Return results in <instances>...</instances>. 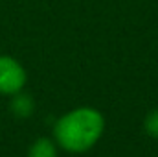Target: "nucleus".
I'll use <instances>...</instances> for the list:
<instances>
[{
	"instance_id": "nucleus-1",
	"label": "nucleus",
	"mask_w": 158,
	"mask_h": 157,
	"mask_svg": "<svg viewBox=\"0 0 158 157\" xmlns=\"http://www.w3.org/2000/svg\"><path fill=\"white\" fill-rule=\"evenodd\" d=\"M105 118L94 107H77L68 111L53 126V139L59 148L70 154L90 150L103 135Z\"/></svg>"
},
{
	"instance_id": "nucleus-2",
	"label": "nucleus",
	"mask_w": 158,
	"mask_h": 157,
	"mask_svg": "<svg viewBox=\"0 0 158 157\" xmlns=\"http://www.w3.org/2000/svg\"><path fill=\"white\" fill-rule=\"evenodd\" d=\"M28 74L24 67L11 56H0V94L13 96L24 89Z\"/></svg>"
},
{
	"instance_id": "nucleus-3",
	"label": "nucleus",
	"mask_w": 158,
	"mask_h": 157,
	"mask_svg": "<svg viewBox=\"0 0 158 157\" xmlns=\"http://www.w3.org/2000/svg\"><path fill=\"white\" fill-rule=\"evenodd\" d=\"M9 109H11V113H13L15 117L28 118V117H31V113H33V109H35V104H33V98H31V96L22 94V91H20V92L13 94V100H11Z\"/></svg>"
},
{
	"instance_id": "nucleus-4",
	"label": "nucleus",
	"mask_w": 158,
	"mask_h": 157,
	"mask_svg": "<svg viewBox=\"0 0 158 157\" xmlns=\"http://www.w3.org/2000/svg\"><path fill=\"white\" fill-rule=\"evenodd\" d=\"M28 157H57V144L52 139L40 137L30 146Z\"/></svg>"
},
{
	"instance_id": "nucleus-5",
	"label": "nucleus",
	"mask_w": 158,
	"mask_h": 157,
	"mask_svg": "<svg viewBox=\"0 0 158 157\" xmlns=\"http://www.w3.org/2000/svg\"><path fill=\"white\" fill-rule=\"evenodd\" d=\"M143 129H145V133H147L149 137L158 139V109L151 111V113L145 117V120H143Z\"/></svg>"
}]
</instances>
